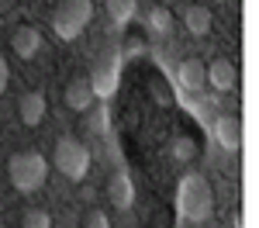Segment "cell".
Wrapping results in <instances>:
<instances>
[{
    "label": "cell",
    "instance_id": "cell-19",
    "mask_svg": "<svg viewBox=\"0 0 259 228\" xmlns=\"http://www.w3.org/2000/svg\"><path fill=\"white\" fill-rule=\"evenodd\" d=\"M83 228H111V218H107L100 207H90L87 218H83Z\"/></svg>",
    "mask_w": 259,
    "mask_h": 228
},
{
    "label": "cell",
    "instance_id": "cell-3",
    "mask_svg": "<svg viewBox=\"0 0 259 228\" xmlns=\"http://www.w3.org/2000/svg\"><path fill=\"white\" fill-rule=\"evenodd\" d=\"M7 176H11L14 190L35 194V190L45 184V176H49V163H45L41 152H18V156H11V163H7Z\"/></svg>",
    "mask_w": 259,
    "mask_h": 228
},
{
    "label": "cell",
    "instance_id": "cell-15",
    "mask_svg": "<svg viewBox=\"0 0 259 228\" xmlns=\"http://www.w3.org/2000/svg\"><path fill=\"white\" fill-rule=\"evenodd\" d=\"M107 128H111V111H107V101H104L97 111L87 114V131L90 135H107Z\"/></svg>",
    "mask_w": 259,
    "mask_h": 228
},
{
    "label": "cell",
    "instance_id": "cell-2",
    "mask_svg": "<svg viewBox=\"0 0 259 228\" xmlns=\"http://www.w3.org/2000/svg\"><path fill=\"white\" fill-rule=\"evenodd\" d=\"M121 62H124V52L118 49V41H107L97 52V62L90 69V86H94V97L100 101H111L118 94V80H121Z\"/></svg>",
    "mask_w": 259,
    "mask_h": 228
},
{
    "label": "cell",
    "instance_id": "cell-12",
    "mask_svg": "<svg viewBox=\"0 0 259 228\" xmlns=\"http://www.w3.org/2000/svg\"><path fill=\"white\" fill-rule=\"evenodd\" d=\"M183 24H187V31L194 38H204V35H211V11L204 4H190L183 11Z\"/></svg>",
    "mask_w": 259,
    "mask_h": 228
},
{
    "label": "cell",
    "instance_id": "cell-18",
    "mask_svg": "<svg viewBox=\"0 0 259 228\" xmlns=\"http://www.w3.org/2000/svg\"><path fill=\"white\" fill-rule=\"evenodd\" d=\"M169 152H173V159H180V163H187V159H194L197 145H194V139L180 135V139H173V145H169Z\"/></svg>",
    "mask_w": 259,
    "mask_h": 228
},
{
    "label": "cell",
    "instance_id": "cell-11",
    "mask_svg": "<svg viewBox=\"0 0 259 228\" xmlns=\"http://www.w3.org/2000/svg\"><path fill=\"white\" fill-rule=\"evenodd\" d=\"M11 49L18 52V59H35L41 52V31L31 24H21L18 31L11 35Z\"/></svg>",
    "mask_w": 259,
    "mask_h": 228
},
{
    "label": "cell",
    "instance_id": "cell-5",
    "mask_svg": "<svg viewBox=\"0 0 259 228\" xmlns=\"http://www.w3.org/2000/svg\"><path fill=\"white\" fill-rule=\"evenodd\" d=\"M52 163L59 169L66 180H76L80 184L83 176L90 173V149L76 139H69V135H62L59 142H56V152H52Z\"/></svg>",
    "mask_w": 259,
    "mask_h": 228
},
{
    "label": "cell",
    "instance_id": "cell-10",
    "mask_svg": "<svg viewBox=\"0 0 259 228\" xmlns=\"http://www.w3.org/2000/svg\"><path fill=\"white\" fill-rule=\"evenodd\" d=\"M62 101H66V107L69 111H76V114H87L90 107H94V86H90V80L87 76H80V80H73L69 86H66V94H62Z\"/></svg>",
    "mask_w": 259,
    "mask_h": 228
},
{
    "label": "cell",
    "instance_id": "cell-20",
    "mask_svg": "<svg viewBox=\"0 0 259 228\" xmlns=\"http://www.w3.org/2000/svg\"><path fill=\"white\" fill-rule=\"evenodd\" d=\"M4 86H7V59L0 56V94H4Z\"/></svg>",
    "mask_w": 259,
    "mask_h": 228
},
{
    "label": "cell",
    "instance_id": "cell-4",
    "mask_svg": "<svg viewBox=\"0 0 259 228\" xmlns=\"http://www.w3.org/2000/svg\"><path fill=\"white\" fill-rule=\"evenodd\" d=\"M94 18V0H62L52 11V31L62 41H73L83 35V28Z\"/></svg>",
    "mask_w": 259,
    "mask_h": 228
},
{
    "label": "cell",
    "instance_id": "cell-9",
    "mask_svg": "<svg viewBox=\"0 0 259 228\" xmlns=\"http://www.w3.org/2000/svg\"><path fill=\"white\" fill-rule=\"evenodd\" d=\"M214 139L225 152H239L242 149V121L235 114H221L214 121Z\"/></svg>",
    "mask_w": 259,
    "mask_h": 228
},
{
    "label": "cell",
    "instance_id": "cell-7",
    "mask_svg": "<svg viewBox=\"0 0 259 228\" xmlns=\"http://www.w3.org/2000/svg\"><path fill=\"white\" fill-rule=\"evenodd\" d=\"M107 197H111V204L118 207V211H128V207L135 204V184H132L128 169H114V173H111V180H107Z\"/></svg>",
    "mask_w": 259,
    "mask_h": 228
},
{
    "label": "cell",
    "instance_id": "cell-14",
    "mask_svg": "<svg viewBox=\"0 0 259 228\" xmlns=\"http://www.w3.org/2000/svg\"><path fill=\"white\" fill-rule=\"evenodd\" d=\"M135 4H139V0H107L104 7H107L111 24H114V28H124L128 21L135 18Z\"/></svg>",
    "mask_w": 259,
    "mask_h": 228
},
{
    "label": "cell",
    "instance_id": "cell-1",
    "mask_svg": "<svg viewBox=\"0 0 259 228\" xmlns=\"http://www.w3.org/2000/svg\"><path fill=\"white\" fill-rule=\"evenodd\" d=\"M177 207L180 214L187 218V221H207L211 214H214V194H211V184L200 176V173H187V176H180L177 184Z\"/></svg>",
    "mask_w": 259,
    "mask_h": 228
},
{
    "label": "cell",
    "instance_id": "cell-17",
    "mask_svg": "<svg viewBox=\"0 0 259 228\" xmlns=\"http://www.w3.org/2000/svg\"><path fill=\"white\" fill-rule=\"evenodd\" d=\"M21 225L24 228H52V214L45 207H28L24 218H21Z\"/></svg>",
    "mask_w": 259,
    "mask_h": 228
},
{
    "label": "cell",
    "instance_id": "cell-13",
    "mask_svg": "<svg viewBox=\"0 0 259 228\" xmlns=\"http://www.w3.org/2000/svg\"><path fill=\"white\" fill-rule=\"evenodd\" d=\"M177 80L183 90H200L204 86V62L200 59H183L177 66Z\"/></svg>",
    "mask_w": 259,
    "mask_h": 228
},
{
    "label": "cell",
    "instance_id": "cell-16",
    "mask_svg": "<svg viewBox=\"0 0 259 228\" xmlns=\"http://www.w3.org/2000/svg\"><path fill=\"white\" fill-rule=\"evenodd\" d=\"M145 24H149V31L166 35V31L173 28V14H169L166 7H152V11H149V18H145Z\"/></svg>",
    "mask_w": 259,
    "mask_h": 228
},
{
    "label": "cell",
    "instance_id": "cell-6",
    "mask_svg": "<svg viewBox=\"0 0 259 228\" xmlns=\"http://www.w3.org/2000/svg\"><path fill=\"white\" fill-rule=\"evenodd\" d=\"M204 83H211V90L228 94L239 83V69L232 66V59H211V66H204Z\"/></svg>",
    "mask_w": 259,
    "mask_h": 228
},
{
    "label": "cell",
    "instance_id": "cell-21",
    "mask_svg": "<svg viewBox=\"0 0 259 228\" xmlns=\"http://www.w3.org/2000/svg\"><path fill=\"white\" fill-rule=\"evenodd\" d=\"M218 4H228V0H218Z\"/></svg>",
    "mask_w": 259,
    "mask_h": 228
},
{
    "label": "cell",
    "instance_id": "cell-8",
    "mask_svg": "<svg viewBox=\"0 0 259 228\" xmlns=\"http://www.w3.org/2000/svg\"><path fill=\"white\" fill-rule=\"evenodd\" d=\"M18 114H21V121L28 124V128L41 124V121H45V114H49V101H45V94H41V90H28V94L18 101Z\"/></svg>",
    "mask_w": 259,
    "mask_h": 228
}]
</instances>
